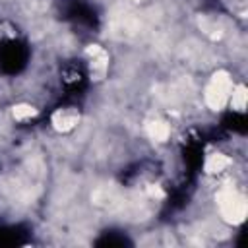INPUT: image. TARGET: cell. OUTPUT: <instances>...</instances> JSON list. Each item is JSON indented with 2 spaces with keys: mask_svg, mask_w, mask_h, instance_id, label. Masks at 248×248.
<instances>
[{
  "mask_svg": "<svg viewBox=\"0 0 248 248\" xmlns=\"http://www.w3.org/2000/svg\"><path fill=\"white\" fill-rule=\"evenodd\" d=\"M31 50L29 45L17 37H6L0 41V70L8 76H16L25 70Z\"/></svg>",
  "mask_w": 248,
  "mask_h": 248,
  "instance_id": "cell-1",
  "label": "cell"
}]
</instances>
